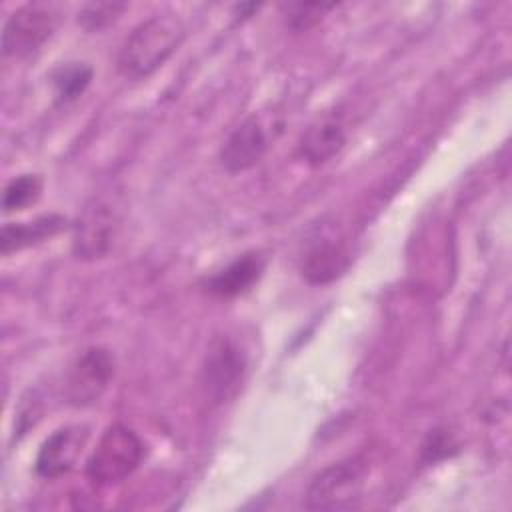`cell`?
<instances>
[{
  "label": "cell",
  "instance_id": "obj_1",
  "mask_svg": "<svg viewBox=\"0 0 512 512\" xmlns=\"http://www.w3.org/2000/svg\"><path fill=\"white\" fill-rule=\"evenodd\" d=\"M186 36L182 18L174 12H158L140 22L118 52V70L128 80L152 76L178 50Z\"/></svg>",
  "mask_w": 512,
  "mask_h": 512
},
{
  "label": "cell",
  "instance_id": "obj_2",
  "mask_svg": "<svg viewBox=\"0 0 512 512\" xmlns=\"http://www.w3.org/2000/svg\"><path fill=\"white\" fill-rule=\"evenodd\" d=\"M144 448L142 438L126 424L108 426L88 458V480L100 488L124 482L142 464Z\"/></svg>",
  "mask_w": 512,
  "mask_h": 512
},
{
  "label": "cell",
  "instance_id": "obj_3",
  "mask_svg": "<svg viewBox=\"0 0 512 512\" xmlns=\"http://www.w3.org/2000/svg\"><path fill=\"white\" fill-rule=\"evenodd\" d=\"M122 206L116 194H98L82 208L72 236V252L78 260L104 258L120 232Z\"/></svg>",
  "mask_w": 512,
  "mask_h": 512
},
{
  "label": "cell",
  "instance_id": "obj_4",
  "mask_svg": "<svg viewBox=\"0 0 512 512\" xmlns=\"http://www.w3.org/2000/svg\"><path fill=\"white\" fill-rule=\"evenodd\" d=\"M366 466L358 458L334 462L320 470L304 494L306 510H350L360 502Z\"/></svg>",
  "mask_w": 512,
  "mask_h": 512
},
{
  "label": "cell",
  "instance_id": "obj_5",
  "mask_svg": "<svg viewBox=\"0 0 512 512\" xmlns=\"http://www.w3.org/2000/svg\"><path fill=\"white\" fill-rule=\"evenodd\" d=\"M60 10L54 4L32 2L14 10L2 30V54L26 58L38 52L56 32Z\"/></svg>",
  "mask_w": 512,
  "mask_h": 512
},
{
  "label": "cell",
  "instance_id": "obj_6",
  "mask_svg": "<svg viewBox=\"0 0 512 512\" xmlns=\"http://www.w3.org/2000/svg\"><path fill=\"white\" fill-rule=\"evenodd\" d=\"M246 368V354L232 338H214L202 364V390L208 402L222 406L234 400L242 388Z\"/></svg>",
  "mask_w": 512,
  "mask_h": 512
},
{
  "label": "cell",
  "instance_id": "obj_7",
  "mask_svg": "<svg viewBox=\"0 0 512 512\" xmlns=\"http://www.w3.org/2000/svg\"><path fill=\"white\" fill-rule=\"evenodd\" d=\"M114 356L102 346L84 348L66 374L64 396L68 404L84 408L96 404L114 378Z\"/></svg>",
  "mask_w": 512,
  "mask_h": 512
},
{
  "label": "cell",
  "instance_id": "obj_8",
  "mask_svg": "<svg viewBox=\"0 0 512 512\" xmlns=\"http://www.w3.org/2000/svg\"><path fill=\"white\" fill-rule=\"evenodd\" d=\"M88 436H90V428L86 424H70L54 430L42 442L36 454V462H34L36 474L48 480L68 474L76 466L88 442Z\"/></svg>",
  "mask_w": 512,
  "mask_h": 512
},
{
  "label": "cell",
  "instance_id": "obj_9",
  "mask_svg": "<svg viewBox=\"0 0 512 512\" xmlns=\"http://www.w3.org/2000/svg\"><path fill=\"white\" fill-rule=\"evenodd\" d=\"M268 142H270V136L262 118L256 114L248 116L224 140L220 148L222 168L230 174L250 170L264 158L270 146Z\"/></svg>",
  "mask_w": 512,
  "mask_h": 512
},
{
  "label": "cell",
  "instance_id": "obj_10",
  "mask_svg": "<svg viewBox=\"0 0 512 512\" xmlns=\"http://www.w3.org/2000/svg\"><path fill=\"white\" fill-rule=\"evenodd\" d=\"M350 266V252L342 240L334 236H316L300 258V272L314 286L330 284Z\"/></svg>",
  "mask_w": 512,
  "mask_h": 512
},
{
  "label": "cell",
  "instance_id": "obj_11",
  "mask_svg": "<svg viewBox=\"0 0 512 512\" xmlns=\"http://www.w3.org/2000/svg\"><path fill=\"white\" fill-rule=\"evenodd\" d=\"M346 144V128L336 112L318 116L300 136L298 156L310 166H322L332 160Z\"/></svg>",
  "mask_w": 512,
  "mask_h": 512
},
{
  "label": "cell",
  "instance_id": "obj_12",
  "mask_svg": "<svg viewBox=\"0 0 512 512\" xmlns=\"http://www.w3.org/2000/svg\"><path fill=\"white\" fill-rule=\"evenodd\" d=\"M266 260L258 252H246L206 278L204 288L218 298H234L248 292L262 276Z\"/></svg>",
  "mask_w": 512,
  "mask_h": 512
},
{
  "label": "cell",
  "instance_id": "obj_13",
  "mask_svg": "<svg viewBox=\"0 0 512 512\" xmlns=\"http://www.w3.org/2000/svg\"><path fill=\"white\" fill-rule=\"evenodd\" d=\"M68 220L60 214H46V216H38L30 222H10L2 226L0 232V252L4 256L24 250L28 246L40 244L52 236H56L58 232H62L66 228Z\"/></svg>",
  "mask_w": 512,
  "mask_h": 512
},
{
  "label": "cell",
  "instance_id": "obj_14",
  "mask_svg": "<svg viewBox=\"0 0 512 512\" xmlns=\"http://www.w3.org/2000/svg\"><path fill=\"white\" fill-rule=\"evenodd\" d=\"M92 66L86 62H66L52 72L56 98L62 104L78 100L92 82Z\"/></svg>",
  "mask_w": 512,
  "mask_h": 512
},
{
  "label": "cell",
  "instance_id": "obj_15",
  "mask_svg": "<svg viewBox=\"0 0 512 512\" xmlns=\"http://www.w3.org/2000/svg\"><path fill=\"white\" fill-rule=\"evenodd\" d=\"M40 194H42V178L38 174H20L4 186L2 208L4 212L24 210L30 204L38 202Z\"/></svg>",
  "mask_w": 512,
  "mask_h": 512
},
{
  "label": "cell",
  "instance_id": "obj_16",
  "mask_svg": "<svg viewBox=\"0 0 512 512\" xmlns=\"http://www.w3.org/2000/svg\"><path fill=\"white\" fill-rule=\"evenodd\" d=\"M336 4L330 2H290L282 4V16L290 30L302 32L318 24L328 10H332Z\"/></svg>",
  "mask_w": 512,
  "mask_h": 512
},
{
  "label": "cell",
  "instance_id": "obj_17",
  "mask_svg": "<svg viewBox=\"0 0 512 512\" xmlns=\"http://www.w3.org/2000/svg\"><path fill=\"white\" fill-rule=\"evenodd\" d=\"M126 8L124 2H90L80 8L78 24L86 32H100L114 24Z\"/></svg>",
  "mask_w": 512,
  "mask_h": 512
},
{
  "label": "cell",
  "instance_id": "obj_18",
  "mask_svg": "<svg viewBox=\"0 0 512 512\" xmlns=\"http://www.w3.org/2000/svg\"><path fill=\"white\" fill-rule=\"evenodd\" d=\"M446 448H452V440L450 436H446L442 430H434L428 434V440L424 442L422 446V452H424V460L426 462H436L438 458H446L450 454V450Z\"/></svg>",
  "mask_w": 512,
  "mask_h": 512
}]
</instances>
